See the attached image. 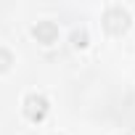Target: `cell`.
Instances as JSON below:
<instances>
[{
  "mask_svg": "<svg viewBox=\"0 0 135 135\" xmlns=\"http://www.w3.org/2000/svg\"><path fill=\"white\" fill-rule=\"evenodd\" d=\"M32 37L42 45H53L58 40V24L56 21H37L32 27Z\"/></svg>",
  "mask_w": 135,
  "mask_h": 135,
  "instance_id": "obj_3",
  "label": "cell"
},
{
  "mask_svg": "<svg viewBox=\"0 0 135 135\" xmlns=\"http://www.w3.org/2000/svg\"><path fill=\"white\" fill-rule=\"evenodd\" d=\"M11 64H13V53L8 48H0V72L11 69Z\"/></svg>",
  "mask_w": 135,
  "mask_h": 135,
  "instance_id": "obj_4",
  "label": "cell"
},
{
  "mask_svg": "<svg viewBox=\"0 0 135 135\" xmlns=\"http://www.w3.org/2000/svg\"><path fill=\"white\" fill-rule=\"evenodd\" d=\"M103 27H106L111 35H122V32L130 27V13H127V8H122V6H109V8L103 11Z\"/></svg>",
  "mask_w": 135,
  "mask_h": 135,
  "instance_id": "obj_1",
  "label": "cell"
},
{
  "mask_svg": "<svg viewBox=\"0 0 135 135\" xmlns=\"http://www.w3.org/2000/svg\"><path fill=\"white\" fill-rule=\"evenodd\" d=\"M72 45L74 48H85L88 45V32L85 29H74L72 32Z\"/></svg>",
  "mask_w": 135,
  "mask_h": 135,
  "instance_id": "obj_5",
  "label": "cell"
},
{
  "mask_svg": "<svg viewBox=\"0 0 135 135\" xmlns=\"http://www.w3.org/2000/svg\"><path fill=\"white\" fill-rule=\"evenodd\" d=\"M21 106H24L27 119H32V122H42L48 117V111H50V103H48V98L42 93H29Z\"/></svg>",
  "mask_w": 135,
  "mask_h": 135,
  "instance_id": "obj_2",
  "label": "cell"
}]
</instances>
